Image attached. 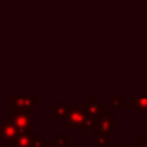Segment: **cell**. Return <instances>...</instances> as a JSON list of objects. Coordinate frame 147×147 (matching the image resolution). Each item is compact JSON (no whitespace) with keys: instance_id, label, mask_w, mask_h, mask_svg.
Returning a JSON list of instances; mask_svg holds the SVG:
<instances>
[{"instance_id":"obj_4","label":"cell","mask_w":147,"mask_h":147,"mask_svg":"<svg viewBox=\"0 0 147 147\" xmlns=\"http://www.w3.org/2000/svg\"><path fill=\"white\" fill-rule=\"evenodd\" d=\"M0 136L3 140V142L9 146L13 145L15 142V140L18 138L20 132L10 118H5V121L2 122L1 127H0Z\"/></svg>"},{"instance_id":"obj_9","label":"cell","mask_w":147,"mask_h":147,"mask_svg":"<svg viewBox=\"0 0 147 147\" xmlns=\"http://www.w3.org/2000/svg\"><path fill=\"white\" fill-rule=\"evenodd\" d=\"M9 147H32V133L31 134H20L13 145Z\"/></svg>"},{"instance_id":"obj_6","label":"cell","mask_w":147,"mask_h":147,"mask_svg":"<svg viewBox=\"0 0 147 147\" xmlns=\"http://www.w3.org/2000/svg\"><path fill=\"white\" fill-rule=\"evenodd\" d=\"M9 106L13 109H26L31 111L37 107V98L25 96H11L9 99Z\"/></svg>"},{"instance_id":"obj_10","label":"cell","mask_w":147,"mask_h":147,"mask_svg":"<svg viewBox=\"0 0 147 147\" xmlns=\"http://www.w3.org/2000/svg\"><path fill=\"white\" fill-rule=\"evenodd\" d=\"M110 108H125L126 107V99L124 96H111L108 100Z\"/></svg>"},{"instance_id":"obj_13","label":"cell","mask_w":147,"mask_h":147,"mask_svg":"<svg viewBox=\"0 0 147 147\" xmlns=\"http://www.w3.org/2000/svg\"><path fill=\"white\" fill-rule=\"evenodd\" d=\"M68 138H69L68 133H59V134L56 136V138H54V139L52 140V142L57 144V145L64 147V146L67 145V140H68Z\"/></svg>"},{"instance_id":"obj_15","label":"cell","mask_w":147,"mask_h":147,"mask_svg":"<svg viewBox=\"0 0 147 147\" xmlns=\"http://www.w3.org/2000/svg\"><path fill=\"white\" fill-rule=\"evenodd\" d=\"M94 147H126L124 144H110V145H107V146H98V145H94Z\"/></svg>"},{"instance_id":"obj_11","label":"cell","mask_w":147,"mask_h":147,"mask_svg":"<svg viewBox=\"0 0 147 147\" xmlns=\"http://www.w3.org/2000/svg\"><path fill=\"white\" fill-rule=\"evenodd\" d=\"M32 147H48V141L41 133H32Z\"/></svg>"},{"instance_id":"obj_3","label":"cell","mask_w":147,"mask_h":147,"mask_svg":"<svg viewBox=\"0 0 147 147\" xmlns=\"http://www.w3.org/2000/svg\"><path fill=\"white\" fill-rule=\"evenodd\" d=\"M116 132V115L115 113H106L99 119H96L95 127L93 129V133L102 134L106 137H110Z\"/></svg>"},{"instance_id":"obj_8","label":"cell","mask_w":147,"mask_h":147,"mask_svg":"<svg viewBox=\"0 0 147 147\" xmlns=\"http://www.w3.org/2000/svg\"><path fill=\"white\" fill-rule=\"evenodd\" d=\"M130 107L133 108L137 114L147 111V96H131Z\"/></svg>"},{"instance_id":"obj_2","label":"cell","mask_w":147,"mask_h":147,"mask_svg":"<svg viewBox=\"0 0 147 147\" xmlns=\"http://www.w3.org/2000/svg\"><path fill=\"white\" fill-rule=\"evenodd\" d=\"M31 111L26 109H16L11 111L9 118L17 127L20 134H31V125H32V117L30 115Z\"/></svg>"},{"instance_id":"obj_1","label":"cell","mask_w":147,"mask_h":147,"mask_svg":"<svg viewBox=\"0 0 147 147\" xmlns=\"http://www.w3.org/2000/svg\"><path fill=\"white\" fill-rule=\"evenodd\" d=\"M69 130H72L74 127H80V129H94L96 124V119L87 116L84 108L79 107H72L69 108L68 115H67V122Z\"/></svg>"},{"instance_id":"obj_14","label":"cell","mask_w":147,"mask_h":147,"mask_svg":"<svg viewBox=\"0 0 147 147\" xmlns=\"http://www.w3.org/2000/svg\"><path fill=\"white\" fill-rule=\"evenodd\" d=\"M136 147H147V139H136Z\"/></svg>"},{"instance_id":"obj_7","label":"cell","mask_w":147,"mask_h":147,"mask_svg":"<svg viewBox=\"0 0 147 147\" xmlns=\"http://www.w3.org/2000/svg\"><path fill=\"white\" fill-rule=\"evenodd\" d=\"M69 111L68 102H53L52 103V117L55 119H62V123L65 124L67 115Z\"/></svg>"},{"instance_id":"obj_16","label":"cell","mask_w":147,"mask_h":147,"mask_svg":"<svg viewBox=\"0 0 147 147\" xmlns=\"http://www.w3.org/2000/svg\"><path fill=\"white\" fill-rule=\"evenodd\" d=\"M48 147H62V146H60V145H57V144H54V142H51V144L48 145Z\"/></svg>"},{"instance_id":"obj_5","label":"cell","mask_w":147,"mask_h":147,"mask_svg":"<svg viewBox=\"0 0 147 147\" xmlns=\"http://www.w3.org/2000/svg\"><path fill=\"white\" fill-rule=\"evenodd\" d=\"M83 108H84L85 113L87 114V116H90L94 119H99L101 116H103L106 114L105 113V103L94 101V98H90L88 101L84 102Z\"/></svg>"},{"instance_id":"obj_17","label":"cell","mask_w":147,"mask_h":147,"mask_svg":"<svg viewBox=\"0 0 147 147\" xmlns=\"http://www.w3.org/2000/svg\"><path fill=\"white\" fill-rule=\"evenodd\" d=\"M64 147H74V145H70V144H67Z\"/></svg>"},{"instance_id":"obj_12","label":"cell","mask_w":147,"mask_h":147,"mask_svg":"<svg viewBox=\"0 0 147 147\" xmlns=\"http://www.w3.org/2000/svg\"><path fill=\"white\" fill-rule=\"evenodd\" d=\"M93 138H94L95 145H98V146H107V145H110V137H106V136H102V134L93 133Z\"/></svg>"}]
</instances>
